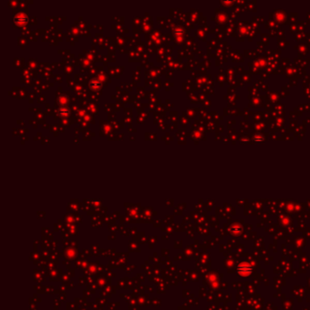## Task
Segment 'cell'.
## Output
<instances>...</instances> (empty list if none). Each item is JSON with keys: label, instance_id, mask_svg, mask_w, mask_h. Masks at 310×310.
I'll use <instances>...</instances> for the list:
<instances>
[{"label": "cell", "instance_id": "1", "mask_svg": "<svg viewBox=\"0 0 310 310\" xmlns=\"http://www.w3.org/2000/svg\"><path fill=\"white\" fill-rule=\"evenodd\" d=\"M252 271V268L247 265V264H241L239 267H237V272L241 276H248Z\"/></svg>", "mask_w": 310, "mask_h": 310}]
</instances>
